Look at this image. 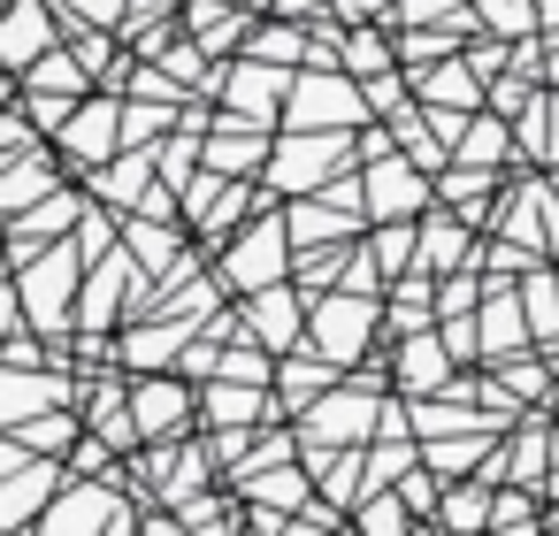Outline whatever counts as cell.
<instances>
[{"instance_id": "1", "label": "cell", "mask_w": 559, "mask_h": 536, "mask_svg": "<svg viewBox=\"0 0 559 536\" xmlns=\"http://www.w3.org/2000/svg\"><path fill=\"white\" fill-rule=\"evenodd\" d=\"M307 322H314V353L322 360H353L360 337L376 330V291H330V299L307 307Z\"/></svg>"}, {"instance_id": "2", "label": "cell", "mask_w": 559, "mask_h": 536, "mask_svg": "<svg viewBox=\"0 0 559 536\" xmlns=\"http://www.w3.org/2000/svg\"><path fill=\"white\" fill-rule=\"evenodd\" d=\"M16 299H24V314H32L39 337H62V330L78 322V307H70V299H78V261H70V253H47V269H32Z\"/></svg>"}, {"instance_id": "3", "label": "cell", "mask_w": 559, "mask_h": 536, "mask_svg": "<svg viewBox=\"0 0 559 536\" xmlns=\"http://www.w3.org/2000/svg\"><path fill=\"white\" fill-rule=\"evenodd\" d=\"M353 116H368V100L345 78H299L292 85V131H337Z\"/></svg>"}, {"instance_id": "4", "label": "cell", "mask_w": 559, "mask_h": 536, "mask_svg": "<svg viewBox=\"0 0 559 536\" xmlns=\"http://www.w3.org/2000/svg\"><path fill=\"white\" fill-rule=\"evenodd\" d=\"M337 162H345V139H314V146L292 139V146L269 162V184H276V192H322Z\"/></svg>"}, {"instance_id": "5", "label": "cell", "mask_w": 559, "mask_h": 536, "mask_svg": "<svg viewBox=\"0 0 559 536\" xmlns=\"http://www.w3.org/2000/svg\"><path fill=\"white\" fill-rule=\"evenodd\" d=\"M284 276V223H261L253 238H238L223 253V284H246V291H269Z\"/></svg>"}, {"instance_id": "6", "label": "cell", "mask_w": 559, "mask_h": 536, "mask_svg": "<svg viewBox=\"0 0 559 536\" xmlns=\"http://www.w3.org/2000/svg\"><path fill=\"white\" fill-rule=\"evenodd\" d=\"M123 513H116V498H108V483H70L55 505H47V536H100V528H116Z\"/></svg>"}, {"instance_id": "7", "label": "cell", "mask_w": 559, "mask_h": 536, "mask_svg": "<svg viewBox=\"0 0 559 536\" xmlns=\"http://www.w3.org/2000/svg\"><path fill=\"white\" fill-rule=\"evenodd\" d=\"M421 200H429V177H414L406 162L368 169V215H376V223H399V215H414Z\"/></svg>"}, {"instance_id": "8", "label": "cell", "mask_w": 559, "mask_h": 536, "mask_svg": "<svg viewBox=\"0 0 559 536\" xmlns=\"http://www.w3.org/2000/svg\"><path fill=\"white\" fill-rule=\"evenodd\" d=\"M192 414H200V406H192V391H177V383H146V391H139V429H146V437H185Z\"/></svg>"}, {"instance_id": "9", "label": "cell", "mask_w": 559, "mask_h": 536, "mask_svg": "<svg viewBox=\"0 0 559 536\" xmlns=\"http://www.w3.org/2000/svg\"><path fill=\"white\" fill-rule=\"evenodd\" d=\"M116 139H123V108H108V100H100V108H78L70 131H62V146H70L78 162H100Z\"/></svg>"}, {"instance_id": "10", "label": "cell", "mask_w": 559, "mask_h": 536, "mask_svg": "<svg viewBox=\"0 0 559 536\" xmlns=\"http://www.w3.org/2000/svg\"><path fill=\"white\" fill-rule=\"evenodd\" d=\"M276 93H284V85H276V70H269V62H253V70H238V78H230V108H238L230 123H269V108H276Z\"/></svg>"}, {"instance_id": "11", "label": "cell", "mask_w": 559, "mask_h": 536, "mask_svg": "<svg viewBox=\"0 0 559 536\" xmlns=\"http://www.w3.org/2000/svg\"><path fill=\"white\" fill-rule=\"evenodd\" d=\"M330 368H337V360H322L314 345H307L299 360H284V368H276V383H284V406H322V391H330Z\"/></svg>"}, {"instance_id": "12", "label": "cell", "mask_w": 559, "mask_h": 536, "mask_svg": "<svg viewBox=\"0 0 559 536\" xmlns=\"http://www.w3.org/2000/svg\"><path fill=\"white\" fill-rule=\"evenodd\" d=\"M444 376H452V368H444V345H437V337H406V345H399V383H406V391H444Z\"/></svg>"}, {"instance_id": "13", "label": "cell", "mask_w": 559, "mask_h": 536, "mask_svg": "<svg viewBox=\"0 0 559 536\" xmlns=\"http://www.w3.org/2000/svg\"><path fill=\"white\" fill-rule=\"evenodd\" d=\"M460 261H475V246H467V223H429V230H421V261H414V269L444 276V269H460Z\"/></svg>"}, {"instance_id": "14", "label": "cell", "mask_w": 559, "mask_h": 536, "mask_svg": "<svg viewBox=\"0 0 559 536\" xmlns=\"http://www.w3.org/2000/svg\"><path fill=\"white\" fill-rule=\"evenodd\" d=\"M139 276H131V261H100V276L85 284V322L100 330V322H116V307H123V291H131Z\"/></svg>"}, {"instance_id": "15", "label": "cell", "mask_w": 559, "mask_h": 536, "mask_svg": "<svg viewBox=\"0 0 559 536\" xmlns=\"http://www.w3.org/2000/svg\"><path fill=\"white\" fill-rule=\"evenodd\" d=\"M238 490H246V498H253L261 513H276V505H307V475H299V467H269V475H246Z\"/></svg>"}, {"instance_id": "16", "label": "cell", "mask_w": 559, "mask_h": 536, "mask_svg": "<svg viewBox=\"0 0 559 536\" xmlns=\"http://www.w3.org/2000/svg\"><path fill=\"white\" fill-rule=\"evenodd\" d=\"M475 330H483V353H513L521 345V299L490 291V307L475 314Z\"/></svg>"}, {"instance_id": "17", "label": "cell", "mask_w": 559, "mask_h": 536, "mask_svg": "<svg viewBox=\"0 0 559 536\" xmlns=\"http://www.w3.org/2000/svg\"><path fill=\"white\" fill-rule=\"evenodd\" d=\"M93 192H100V200H123V207H154V192H146V162H108V169L93 177Z\"/></svg>"}, {"instance_id": "18", "label": "cell", "mask_w": 559, "mask_h": 536, "mask_svg": "<svg viewBox=\"0 0 559 536\" xmlns=\"http://www.w3.org/2000/svg\"><path fill=\"white\" fill-rule=\"evenodd\" d=\"M39 55H47V24H39V9L32 0H16V39H9V70H39Z\"/></svg>"}, {"instance_id": "19", "label": "cell", "mask_w": 559, "mask_h": 536, "mask_svg": "<svg viewBox=\"0 0 559 536\" xmlns=\"http://www.w3.org/2000/svg\"><path fill=\"white\" fill-rule=\"evenodd\" d=\"M292 322H299L292 291H253V337H261V345H284V337H292Z\"/></svg>"}, {"instance_id": "20", "label": "cell", "mask_w": 559, "mask_h": 536, "mask_svg": "<svg viewBox=\"0 0 559 536\" xmlns=\"http://www.w3.org/2000/svg\"><path fill=\"white\" fill-rule=\"evenodd\" d=\"M16 444H24V452H70V444H78V421H70V414H32V421L16 429Z\"/></svg>"}, {"instance_id": "21", "label": "cell", "mask_w": 559, "mask_h": 536, "mask_svg": "<svg viewBox=\"0 0 559 536\" xmlns=\"http://www.w3.org/2000/svg\"><path fill=\"white\" fill-rule=\"evenodd\" d=\"M207 414H215L223 429H261V421H253V414H261V398H253V391H238V383H215V391H207Z\"/></svg>"}, {"instance_id": "22", "label": "cell", "mask_w": 559, "mask_h": 536, "mask_svg": "<svg viewBox=\"0 0 559 536\" xmlns=\"http://www.w3.org/2000/svg\"><path fill=\"white\" fill-rule=\"evenodd\" d=\"M24 85H32V93H85V62H70V55L55 47V55H47Z\"/></svg>"}, {"instance_id": "23", "label": "cell", "mask_w": 559, "mask_h": 536, "mask_svg": "<svg viewBox=\"0 0 559 536\" xmlns=\"http://www.w3.org/2000/svg\"><path fill=\"white\" fill-rule=\"evenodd\" d=\"M406 261H421V230H414V223H383V238H376V269H406Z\"/></svg>"}, {"instance_id": "24", "label": "cell", "mask_w": 559, "mask_h": 536, "mask_svg": "<svg viewBox=\"0 0 559 536\" xmlns=\"http://www.w3.org/2000/svg\"><path fill=\"white\" fill-rule=\"evenodd\" d=\"M345 62H353L360 78H383V70H391V39H383V32H353V39H345Z\"/></svg>"}, {"instance_id": "25", "label": "cell", "mask_w": 559, "mask_h": 536, "mask_svg": "<svg viewBox=\"0 0 559 536\" xmlns=\"http://www.w3.org/2000/svg\"><path fill=\"white\" fill-rule=\"evenodd\" d=\"M39 192H62V184L47 177V162H16V169H9V207L24 215V207H32Z\"/></svg>"}, {"instance_id": "26", "label": "cell", "mask_w": 559, "mask_h": 536, "mask_svg": "<svg viewBox=\"0 0 559 536\" xmlns=\"http://www.w3.org/2000/svg\"><path fill=\"white\" fill-rule=\"evenodd\" d=\"M521 307H528V322H536V330H559V284H551V276H528Z\"/></svg>"}, {"instance_id": "27", "label": "cell", "mask_w": 559, "mask_h": 536, "mask_svg": "<svg viewBox=\"0 0 559 536\" xmlns=\"http://www.w3.org/2000/svg\"><path fill=\"white\" fill-rule=\"evenodd\" d=\"M406 513H414L406 498H376V505H360V528L368 536H406Z\"/></svg>"}, {"instance_id": "28", "label": "cell", "mask_w": 559, "mask_h": 536, "mask_svg": "<svg viewBox=\"0 0 559 536\" xmlns=\"http://www.w3.org/2000/svg\"><path fill=\"white\" fill-rule=\"evenodd\" d=\"M253 162H261V146H253V139H246V146H238V139H215V146H207V169H215V177L253 169Z\"/></svg>"}, {"instance_id": "29", "label": "cell", "mask_w": 559, "mask_h": 536, "mask_svg": "<svg viewBox=\"0 0 559 536\" xmlns=\"http://www.w3.org/2000/svg\"><path fill=\"white\" fill-rule=\"evenodd\" d=\"M131 253H139V261H169V253H177V230H162V223H131Z\"/></svg>"}, {"instance_id": "30", "label": "cell", "mask_w": 559, "mask_h": 536, "mask_svg": "<svg viewBox=\"0 0 559 536\" xmlns=\"http://www.w3.org/2000/svg\"><path fill=\"white\" fill-rule=\"evenodd\" d=\"M215 376H223V383H269V360H261V353H223Z\"/></svg>"}, {"instance_id": "31", "label": "cell", "mask_w": 559, "mask_h": 536, "mask_svg": "<svg viewBox=\"0 0 559 536\" xmlns=\"http://www.w3.org/2000/svg\"><path fill=\"white\" fill-rule=\"evenodd\" d=\"M483 24H498V32H528V9H521V0H483Z\"/></svg>"}, {"instance_id": "32", "label": "cell", "mask_w": 559, "mask_h": 536, "mask_svg": "<svg viewBox=\"0 0 559 536\" xmlns=\"http://www.w3.org/2000/svg\"><path fill=\"white\" fill-rule=\"evenodd\" d=\"M498 154H506V131H498V123H483V131L467 139V162H498Z\"/></svg>"}, {"instance_id": "33", "label": "cell", "mask_w": 559, "mask_h": 536, "mask_svg": "<svg viewBox=\"0 0 559 536\" xmlns=\"http://www.w3.org/2000/svg\"><path fill=\"white\" fill-rule=\"evenodd\" d=\"M399 55H406V62H414V70H421V62H444V55H452V47H444V39H421V32H414V39H406V47H399Z\"/></svg>"}, {"instance_id": "34", "label": "cell", "mask_w": 559, "mask_h": 536, "mask_svg": "<svg viewBox=\"0 0 559 536\" xmlns=\"http://www.w3.org/2000/svg\"><path fill=\"white\" fill-rule=\"evenodd\" d=\"M399 498H406L414 513H429V505H437V483H429V475H406V483H399Z\"/></svg>"}, {"instance_id": "35", "label": "cell", "mask_w": 559, "mask_h": 536, "mask_svg": "<svg viewBox=\"0 0 559 536\" xmlns=\"http://www.w3.org/2000/svg\"><path fill=\"white\" fill-rule=\"evenodd\" d=\"M162 131V108H131V123H123V139H154Z\"/></svg>"}, {"instance_id": "36", "label": "cell", "mask_w": 559, "mask_h": 536, "mask_svg": "<svg viewBox=\"0 0 559 536\" xmlns=\"http://www.w3.org/2000/svg\"><path fill=\"white\" fill-rule=\"evenodd\" d=\"M399 16H406V24H429V16H452V0H406Z\"/></svg>"}, {"instance_id": "37", "label": "cell", "mask_w": 559, "mask_h": 536, "mask_svg": "<svg viewBox=\"0 0 559 536\" xmlns=\"http://www.w3.org/2000/svg\"><path fill=\"white\" fill-rule=\"evenodd\" d=\"M314 9H322V0H276V16H292V24H299V16H314Z\"/></svg>"}, {"instance_id": "38", "label": "cell", "mask_w": 559, "mask_h": 536, "mask_svg": "<svg viewBox=\"0 0 559 536\" xmlns=\"http://www.w3.org/2000/svg\"><path fill=\"white\" fill-rule=\"evenodd\" d=\"M536 16H544V24H551V32H559V0H536Z\"/></svg>"}, {"instance_id": "39", "label": "cell", "mask_w": 559, "mask_h": 536, "mask_svg": "<svg viewBox=\"0 0 559 536\" xmlns=\"http://www.w3.org/2000/svg\"><path fill=\"white\" fill-rule=\"evenodd\" d=\"M207 536H223V528H207Z\"/></svg>"}, {"instance_id": "40", "label": "cell", "mask_w": 559, "mask_h": 536, "mask_svg": "<svg viewBox=\"0 0 559 536\" xmlns=\"http://www.w3.org/2000/svg\"><path fill=\"white\" fill-rule=\"evenodd\" d=\"M238 9H246V0H238Z\"/></svg>"}]
</instances>
